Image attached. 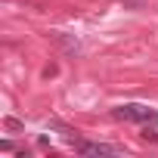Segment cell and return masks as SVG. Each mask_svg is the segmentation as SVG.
<instances>
[{"label": "cell", "instance_id": "obj_3", "mask_svg": "<svg viewBox=\"0 0 158 158\" xmlns=\"http://www.w3.org/2000/svg\"><path fill=\"white\" fill-rule=\"evenodd\" d=\"M53 37H56V44H62V47H65V53H71V56H77V53H81L77 40H71L68 34H53Z\"/></svg>", "mask_w": 158, "mask_h": 158}, {"label": "cell", "instance_id": "obj_5", "mask_svg": "<svg viewBox=\"0 0 158 158\" xmlns=\"http://www.w3.org/2000/svg\"><path fill=\"white\" fill-rule=\"evenodd\" d=\"M143 0H124V10H139Z\"/></svg>", "mask_w": 158, "mask_h": 158}, {"label": "cell", "instance_id": "obj_1", "mask_svg": "<svg viewBox=\"0 0 158 158\" xmlns=\"http://www.w3.org/2000/svg\"><path fill=\"white\" fill-rule=\"evenodd\" d=\"M115 118H121V121H152V124H158V112H152V109H146V106H118L115 109Z\"/></svg>", "mask_w": 158, "mask_h": 158}, {"label": "cell", "instance_id": "obj_2", "mask_svg": "<svg viewBox=\"0 0 158 158\" xmlns=\"http://www.w3.org/2000/svg\"><path fill=\"white\" fill-rule=\"evenodd\" d=\"M74 149L81 155H118L124 152V146H109V143H84V139H74Z\"/></svg>", "mask_w": 158, "mask_h": 158}, {"label": "cell", "instance_id": "obj_4", "mask_svg": "<svg viewBox=\"0 0 158 158\" xmlns=\"http://www.w3.org/2000/svg\"><path fill=\"white\" fill-rule=\"evenodd\" d=\"M3 124H6V130H22V121L19 118H6Z\"/></svg>", "mask_w": 158, "mask_h": 158}, {"label": "cell", "instance_id": "obj_6", "mask_svg": "<svg viewBox=\"0 0 158 158\" xmlns=\"http://www.w3.org/2000/svg\"><path fill=\"white\" fill-rule=\"evenodd\" d=\"M143 136H146V139H152V143H155V139H158V133H155V130H149V127H146V130H143Z\"/></svg>", "mask_w": 158, "mask_h": 158}]
</instances>
